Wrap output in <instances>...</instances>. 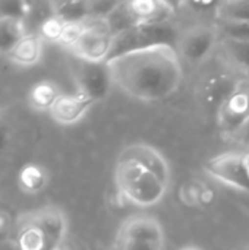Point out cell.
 Instances as JSON below:
<instances>
[{"instance_id":"6da1fadb","label":"cell","mask_w":249,"mask_h":250,"mask_svg":"<svg viewBox=\"0 0 249 250\" xmlns=\"http://www.w3.org/2000/svg\"><path fill=\"white\" fill-rule=\"evenodd\" d=\"M113 83L141 101L170 97L183 78L179 54L172 45L136 50L106 62Z\"/></svg>"},{"instance_id":"7a4b0ae2","label":"cell","mask_w":249,"mask_h":250,"mask_svg":"<svg viewBox=\"0 0 249 250\" xmlns=\"http://www.w3.org/2000/svg\"><path fill=\"white\" fill-rule=\"evenodd\" d=\"M114 179L119 192L138 207H153L167 192L166 183L135 161L117 160Z\"/></svg>"},{"instance_id":"3957f363","label":"cell","mask_w":249,"mask_h":250,"mask_svg":"<svg viewBox=\"0 0 249 250\" xmlns=\"http://www.w3.org/2000/svg\"><path fill=\"white\" fill-rule=\"evenodd\" d=\"M179 32L176 26L167 22H157V23H138L129 26L113 37L112 51L109 54V60L150 47L157 45H172L175 47L179 41Z\"/></svg>"},{"instance_id":"277c9868","label":"cell","mask_w":249,"mask_h":250,"mask_svg":"<svg viewBox=\"0 0 249 250\" xmlns=\"http://www.w3.org/2000/svg\"><path fill=\"white\" fill-rule=\"evenodd\" d=\"M113 37L114 35L110 31L107 21L88 19L85 21V31L70 51L78 59L94 63H106L112 51Z\"/></svg>"},{"instance_id":"5b68a950","label":"cell","mask_w":249,"mask_h":250,"mask_svg":"<svg viewBox=\"0 0 249 250\" xmlns=\"http://www.w3.org/2000/svg\"><path fill=\"white\" fill-rule=\"evenodd\" d=\"M204 170L220 183L249 192V163L247 154L225 152L210 158Z\"/></svg>"},{"instance_id":"8992f818","label":"cell","mask_w":249,"mask_h":250,"mask_svg":"<svg viewBox=\"0 0 249 250\" xmlns=\"http://www.w3.org/2000/svg\"><path fill=\"white\" fill-rule=\"evenodd\" d=\"M244 85V79L233 72H217L207 75L198 82L197 98L200 104L208 111H219V108Z\"/></svg>"},{"instance_id":"52a82bcc","label":"cell","mask_w":249,"mask_h":250,"mask_svg":"<svg viewBox=\"0 0 249 250\" xmlns=\"http://www.w3.org/2000/svg\"><path fill=\"white\" fill-rule=\"evenodd\" d=\"M72 73L78 85V92L90 97L94 101H100L107 97L113 83L106 63L87 62L73 56Z\"/></svg>"},{"instance_id":"ba28073f","label":"cell","mask_w":249,"mask_h":250,"mask_svg":"<svg viewBox=\"0 0 249 250\" xmlns=\"http://www.w3.org/2000/svg\"><path fill=\"white\" fill-rule=\"evenodd\" d=\"M217 28L208 25H195L179 37L178 50L188 62L200 63L213 51L217 44Z\"/></svg>"},{"instance_id":"9c48e42d","label":"cell","mask_w":249,"mask_h":250,"mask_svg":"<svg viewBox=\"0 0 249 250\" xmlns=\"http://www.w3.org/2000/svg\"><path fill=\"white\" fill-rule=\"evenodd\" d=\"M249 119V91L242 85V88L233 94L217 111V122L220 130L233 136L235 132Z\"/></svg>"},{"instance_id":"30bf717a","label":"cell","mask_w":249,"mask_h":250,"mask_svg":"<svg viewBox=\"0 0 249 250\" xmlns=\"http://www.w3.org/2000/svg\"><path fill=\"white\" fill-rule=\"evenodd\" d=\"M28 215L32 223L44 233L50 245V250L63 243L68 233V220L60 208L48 205L29 212Z\"/></svg>"},{"instance_id":"8fae6325","label":"cell","mask_w":249,"mask_h":250,"mask_svg":"<svg viewBox=\"0 0 249 250\" xmlns=\"http://www.w3.org/2000/svg\"><path fill=\"white\" fill-rule=\"evenodd\" d=\"M163 229L160 223L148 215L128 218L119 231V240H135L163 246Z\"/></svg>"},{"instance_id":"7c38bea8","label":"cell","mask_w":249,"mask_h":250,"mask_svg":"<svg viewBox=\"0 0 249 250\" xmlns=\"http://www.w3.org/2000/svg\"><path fill=\"white\" fill-rule=\"evenodd\" d=\"M119 160L135 161L141 164L142 167H145L148 171H151L154 176H157L163 183L169 185V180H170L169 164L157 149L148 145H142V144L131 145L120 152Z\"/></svg>"},{"instance_id":"4fadbf2b","label":"cell","mask_w":249,"mask_h":250,"mask_svg":"<svg viewBox=\"0 0 249 250\" xmlns=\"http://www.w3.org/2000/svg\"><path fill=\"white\" fill-rule=\"evenodd\" d=\"M95 101L90 97L76 92V94H62L57 101L50 108V116L54 122L60 125H73L79 122L85 113L91 108Z\"/></svg>"},{"instance_id":"5bb4252c","label":"cell","mask_w":249,"mask_h":250,"mask_svg":"<svg viewBox=\"0 0 249 250\" xmlns=\"http://www.w3.org/2000/svg\"><path fill=\"white\" fill-rule=\"evenodd\" d=\"M44 41L37 32H28L7 54V59L18 66H34L41 60Z\"/></svg>"},{"instance_id":"9a60e30c","label":"cell","mask_w":249,"mask_h":250,"mask_svg":"<svg viewBox=\"0 0 249 250\" xmlns=\"http://www.w3.org/2000/svg\"><path fill=\"white\" fill-rule=\"evenodd\" d=\"M15 242L19 250H50L44 233L32 223L28 214L22 215L16 221Z\"/></svg>"},{"instance_id":"2e32d148","label":"cell","mask_w":249,"mask_h":250,"mask_svg":"<svg viewBox=\"0 0 249 250\" xmlns=\"http://www.w3.org/2000/svg\"><path fill=\"white\" fill-rule=\"evenodd\" d=\"M47 183H48V174L38 164L34 163L25 164L18 173V186L25 193L29 195L40 193L45 189Z\"/></svg>"},{"instance_id":"e0dca14e","label":"cell","mask_w":249,"mask_h":250,"mask_svg":"<svg viewBox=\"0 0 249 250\" xmlns=\"http://www.w3.org/2000/svg\"><path fill=\"white\" fill-rule=\"evenodd\" d=\"M60 95L62 92L56 83L50 81H41L31 88L28 94V100H29V105L34 110L50 111V108L53 107V104L57 101Z\"/></svg>"},{"instance_id":"ac0fdd59","label":"cell","mask_w":249,"mask_h":250,"mask_svg":"<svg viewBox=\"0 0 249 250\" xmlns=\"http://www.w3.org/2000/svg\"><path fill=\"white\" fill-rule=\"evenodd\" d=\"M28 34L25 21L0 19V54H9V51Z\"/></svg>"},{"instance_id":"d6986e66","label":"cell","mask_w":249,"mask_h":250,"mask_svg":"<svg viewBox=\"0 0 249 250\" xmlns=\"http://www.w3.org/2000/svg\"><path fill=\"white\" fill-rule=\"evenodd\" d=\"M53 13L65 23L85 22L90 19L88 1H53Z\"/></svg>"},{"instance_id":"ffe728a7","label":"cell","mask_w":249,"mask_h":250,"mask_svg":"<svg viewBox=\"0 0 249 250\" xmlns=\"http://www.w3.org/2000/svg\"><path fill=\"white\" fill-rule=\"evenodd\" d=\"M223 53L227 62L238 70L249 73V41H223Z\"/></svg>"},{"instance_id":"44dd1931","label":"cell","mask_w":249,"mask_h":250,"mask_svg":"<svg viewBox=\"0 0 249 250\" xmlns=\"http://www.w3.org/2000/svg\"><path fill=\"white\" fill-rule=\"evenodd\" d=\"M219 21L225 22H249V0H230L219 3Z\"/></svg>"},{"instance_id":"7402d4cb","label":"cell","mask_w":249,"mask_h":250,"mask_svg":"<svg viewBox=\"0 0 249 250\" xmlns=\"http://www.w3.org/2000/svg\"><path fill=\"white\" fill-rule=\"evenodd\" d=\"M31 12V3L23 0H0V19L26 21Z\"/></svg>"},{"instance_id":"603a6c76","label":"cell","mask_w":249,"mask_h":250,"mask_svg":"<svg viewBox=\"0 0 249 250\" xmlns=\"http://www.w3.org/2000/svg\"><path fill=\"white\" fill-rule=\"evenodd\" d=\"M219 34L225 35V40L230 41H249V22H225L220 21L217 28Z\"/></svg>"},{"instance_id":"cb8c5ba5","label":"cell","mask_w":249,"mask_h":250,"mask_svg":"<svg viewBox=\"0 0 249 250\" xmlns=\"http://www.w3.org/2000/svg\"><path fill=\"white\" fill-rule=\"evenodd\" d=\"M120 1H106V0H98V1H88L90 6V19H100L106 21L109 19L120 6Z\"/></svg>"},{"instance_id":"d4e9b609","label":"cell","mask_w":249,"mask_h":250,"mask_svg":"<svg viewBox=\"0 0 249 250\" xmlns=\"http://www.w3.org/2000/svg\"><path fill=\"white\" fill-rule=\"evenodd\" d=\"M85 31V22H76V23H65L63 31L60 34V38L57 41V44L66 47V48H72L78 40L81 38L82 32Z\"/></svg>"},{"instance_id":"484cf974","label":"cell","mask_w":249,"mask_h":250,"mask_svg":"<svg viewBox=\"0 0 249 250\" xmlns=\"http://www.w3.org/2000/svg\"><path fill=\"white\" fill-rule=\"evenodd\" d=\"M63 26H65V22H62L56 16H51L44 23H41V26L37 29V34L43 38V41L47 40V41L57 42L63 31Z\"/></svg>"},{"instance_id":"4316f807","label":"cell","mask_w":249,"mask_h":250,"mask_svg":"<svg viewBox=\"0 0 249 250\" xmlns=\"http://www.w3.org/2000/svg\"><path fill=\"white\" fill-rule=\"evenodd\" d=\"M161 248L163 246L135 240H119L117 243V250H161Z\"/></svg>"},{"instance_id":"83f0119b","label":"cell","mask_w":249,"mask_h":250,"mask_svg":"<svg viewBox=\"0 0 249 250\" xmlns=\"http://www.w3.org/2000/svg\"><path fill=\"white\" fill-rule=\"evenodd\" d=\"M15 226H16V221L13 220L10 212L0 208V237L7 236L12 231H15Z\"/></svg>"},{"instance_id":"f1b7e54d","label":"cell","mask_w":249,"mask_h":250,"mask_svg":"<svg viewBox=\"0 0 249 250\" xmlns=\"http://www.w3.org/2000/svg\"><path fill=\"white\" fill-rule=\"evenodd\" d=\"M10 138H12L10 126H9L7 120L3 116H0V155L7 149V146L10 144Z\"/></svg>"},{"instance_id":"f546056e","label":"cell","mask_w":249,"mask_h":250,"mask_svg":"<svg viewBox=\"0 0 249 250\" xmlns=\"http://www.w3.org/2000/svg\"><path fill=\"white\" fill-rule=\"evenodd\" d=\"M238 144H241V145H244V146H247L249 148V119L235 132V135L232 136Z\"/></svg>"},{"instance_id":"4dcf8cb0","label":"cell","mask_w":249,"mask_h":250,"mask_svg":"<svg viewBox=\"0 0 249 250\" xmlns=\"http://www.w3.org/2000/svg\"><path fill=\"white\" fill-rule=\"evenodd\" d=\"M189 6L195 7L197 12H208V9H211V7L217 9L219 3H211V1H208V3H189Z\"/></svg>"},{"instance_id":"1f68e13d","label":"cell","mask_w":249,"mask_h":250,"mask_svg":"<svg viewBox=\"0 0 249 250\" xmlns=\"http://www.w3.org/2000/svg\"><path fill=\"white\" fill-rule=\"evenodd\" d=\"M51 250H70L65 243H62V245H59V246H56L54 249H51Z\"/></svg>"},{"instance_id":"d6a6232c","label":"cell","mask_w":249,"mask_h":250,"mask_svg":"<svg viewBox=\"0 0 249 250\" xmlns=\"http://www.w3.org/2000/svg\"><path fill=\"white\" fill-rule=\"evenodd\" d=\"M181 250H201L200 248H195V246H186V248H183V249Z\"/></svg>"},{"instance_id":"836d02e7","label":"cell","mask_w":249,"mask_h":250,"mask_svg":"<svg viewBox=\"0 0 249 250\" xmlns=\"http://www.w3.org/2000/svg\"><path fill=\"white\" fill-rule=\"evenodd\" d=\"M244 86H245V88L249 91V76L247 78V79H244Z\"/></svg>"},{"instance_id":"e575fe53","label":"cell","mask_w":249,"mask_h":250,"mask_svg":"<svg viewBox=\"0 0 249 250\" xmlns=\"http://www.w3.org/2000/svg\"><path fill=\"white\" fill-rule=\"evenodd\" d=\"M247 157H248V163H249V152H248V154H247Z\"/></svg>"},{"instance_id":"d590c367","label":"cell","mask_w":249,"mask_h":250,"mask_svg":"<svg viewBox=\"0 0 249 250\" xmlns=\"http://www.w3.org/2000/svg\"><path fill=\"white\" fill-rule=\"evenodd\" d=\"M0 208H1V207H0Z\"/></svg>"}]
</instances>
